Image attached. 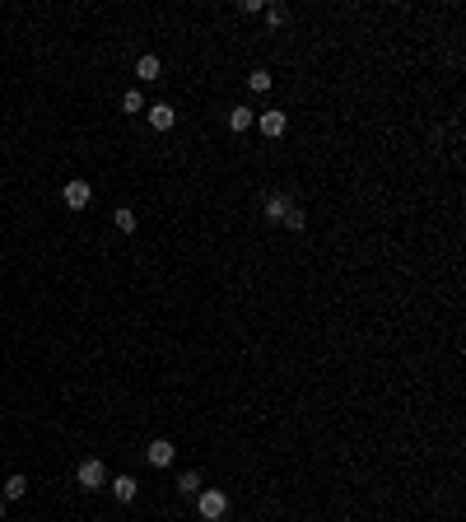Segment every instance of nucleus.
<instances>
[{"mask_svg":"<svg viewBox=\"0 0 466 522\" xmlns=\"http://www.w3.org/2000/svg\"><path fill=\"white\" fill-rule=\"evenodd\" d=\"M196 513H200V518H210V522H220L224 513H229V494H224V489H200V494H196Z\"/></svg>","mask_w":466,"mask_h":522,"instance_id":"1","label":"nucleus"},{"mask_svg":"<svg viewBox=\"0 0 466 522\" xmlns=\"http://www.w3.org/2000/svg\"><path fill=\"white\" fill-rule=\"evenodd\" d=\"M79 489H103L108 485V471H103V462L98 457H89V462H79Z\"/></svg>","mask_w":466,"mask_h":522,"instance_id":"2","label":"nucleus"},{"mask_svg":"<svg viewBox=\"0 0 466 522\" xmlns=\"http://www.w3.org/2000/svg\"><path fill=\"white\" fill-rule=\"evenodd\" d=\"M144 117H149V126H154V131H173V126H178V112H173V103H154V108H144Z\"/></svg>","mask_w":466,"mask_h":522,"instance_id":"3","label":"nucleus"},{"mask_svg":"<svg viewBox=\"0 0 466 522\" xmlns=\"http://www.w3.org/2000/svg\"><path fill=\"white\" fill-rule=\"evenodd\" d=\"M61 196H66V210H84V205H89V196H93V187H89V182H66V191H61Z\"/></svg>","mask_w":466,"mask_h":522,"instance_id":"4","label":"nucleus"},{"mask_svg":"<svg viewBox=\"0 0 466 522\" xmlns=\"http://www.w3.org/2000/svg\"><path fill=\"white\" fill-rule=\"evenodd\" d=\"M256 126H261V135H271V140H275V135H285L289 117H285V112H261V117H256Z\"/></svg>","mask_w":466,"mask_h":522,"instance_id":"5","label":"nucleus"},{"mask_svg":"<svg viewBox=\"0 0 466 522\" xmlns=\"http://www.w3.org/2000/svg\"><path fill=\"white\" fill-rule=\"evenodd\" d=\"M144 453H149V462H154V467H173V443H168V438H154Z\"/></svg>","mask_w":466,"mask_h":522,"instance_id":"6","label":"nucleus"},{"mask_svg":"<svg viewBox=\"0 0 466 522\" xmlns=\"http://www.w3.org/2000/svg\"><path fill=\"white\" fill-rule=\"evenodd\" d=\"M285 210H289V196H285V191H271V196H266V220L280 224V220H285Z\"/></svg>","mask_w":466,"mask_h":522,"instance_id":"7","label":"nucleus"},{"mask_svg":"<svg viewBox=\"0 0 466 522\" xmlns=\"http://www.w3.org/2000/svg\"><path fill=\"white\" fill-rule=\"evenodd\" d=\"M112 224H117L122 234H135V229H140V220H135V210H131V205H122V210L112 215Z\"/></svg>","mask_w":466,"mask_h":522,"instance_id":"8","label":"nucleus"},{"mask_svg":"<svg viewBox=\"0 0 466 522\" xmlns=\"http://www.w3.org/2000/svg\"><path fill=\"white\" fill-rule=\"evenodd\" d=\"M112 494H117L122 504H131L135 499V476H117V480H112Z\"/></svg>","mask_w":466,"mask_h":522,"instance_id":"9","label":"nucleus"},{"mask_svg":"<svg viewBox=\"0 0 466 522\" xmlns=\"http://www.w3.org/2000/svg\"><path fill=\"white\" fill-rule=\"evenodd\" d=\"M23 494H28V480H23V476H10V480H5V494H0V499H23Z\"/></svg>","mask_w":466,"mask_h":522,"instance_id":"10","label":"nucleus"},{"mask_svg":"<svg viewBox=\"0 0 466 522\" xmlns=\"http://www.w3.org/2000/svg\"><path fill=\"white\" fill-rule=\"evenodd\" d=\"M135 75H140V79H159V56H140V61H135Z\"/></svg>","mask_w":466,"mask_h":522,"instance_id":"11","label":"nucleus"},{"mask_svg":"<svg viewBox=\"0 0 466 522\" xmlns=\"http://www.w3.org/2000/svg\"><path fill=\"white\" fill-rule=\"evenodd\" d=\"M229 126L233 131H247L252 126V108H229Z\"/></svg>","mask_w":466,"mask_h":522,"instance_id":"12","label":"nucleus"},{"mask_svg":"<svg viewBox=\"0 0 466 522\" xmlns=\"http://www.w3.org/2000/svg\"><path fill=\"white\" fill-rule=\"evenodd\" d=\"M178 489H182V494H200V471H182Z\"/></svg>","mask_w":466,"mask_h":522,"instance_id":"13","label":"nucleus"},{"mask_svg":"<svg viewBox=\"0 0 466 522\" xmlns=\"http://www.w3.org/2000/svg\"><path fill=\"white\" fill-rule=\"evenodd\" d=\"M247 89H252V93H266L271 89V75H266V70H252V75H247Z\"/></svg>","mask_w":466,"mask_h":522,"instance_id":"14","label":"nucleus"},{"mask_svg":"<svg viewBox=\"0 0 466 522\" xmlns=\"http://www.w3.org/2000/svg\"><path fill=\"white\" fill-rule=\"evenodd\" d=\"M122 112H144V98H140V89L122 93Z\"/></svg>","mask_w":466,"mask_h":522,"instance_id":"15","label":"nucleus"},{"mask_svg":"<svg viewBox=\"0 0 466 522\" xmlns=\"http://www.w3.org/2000/svg\"><path fill=\"white\" fill-rule=\"evenodd\" d=\"M280 224H289V229L299 234V229H303V224H308V220H303V210H299V205H289V210H285V220H280Z\"/></svg>","mask_w":466,"mask_h":522,"instance_id":"16","label":"nucleus"},{"mask_svg":"<svg viewBox=\"0 0 466 522\" xmlns=\"http://www.w3.org/2000/svg\"><path fill=\"white\" fill-rule=\"evenodd\" d=\"M285 19H289V14L280 10V5H271V10H266V23H271V28H280V23H285Z\"/></svg>","mask_w":466,"mask_h":522,"instance_id":"17","label":"nucleus"},{"mask_svg":"<svg viewBox=\"0 0 466 522\" xmlns=\"http://www.w3.org/2000/svg\"><path fill=\"white\" fill-rule=\"evenodd\" d=\"M0 518H5V499H0Z\"/></svg>","mask_w":466,"mask_h":522,"instance_id":"18","label":"nucleus"}]
</instances>
